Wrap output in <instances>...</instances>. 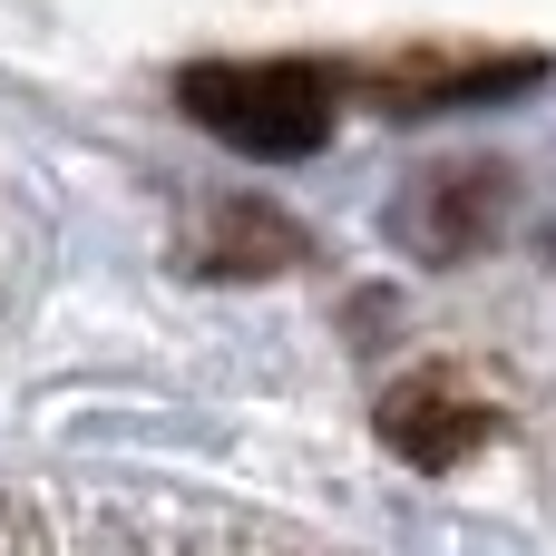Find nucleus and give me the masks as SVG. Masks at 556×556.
<instances>
[{"label":"nucleus","mask_w":556,"mask_h":556,"mask_svg":"<svg viewBox=\"0 0 556 556\" xmlns=\"http://www.w3.org/2000/svg\"><path fill=\"white\" fill-rule=\"evenodd\" d=\"M176 108L205 137L293 166L332 137V68H313V59H195L176 78Z\"/></svg>","instance_id":"f257e3e1"},{"label":"nucleus","mask_w":556,"mask_h":556,"mask_svg":"<svg viewBox=\"0 0 556 556\" xmlns=\"http://www.w3.org/2000/svg\"><path fill=\"white\" fill-rule=\"evenodd\" d=\"M489 430H498V410L469 391V381H450V371H410L391 401H381V450L391 459H410V469H469L479 450H489Z\"/></svg>","instance_id":"f03ea898"},{"label":"nucleus","mask_w":556,"mask_h":556,"mask_svg":"<svg viewBox=\"0 0 556 556\" xmlns=\"http://www.w3.org/2000/svg\"><path fill=\"white\" fill-rule=\"evenodd\" d=\"M538 78V59H440V49H420V59H371L362 68V88L381 98V108H459V98H498V88H528Z\"/></svg>","instance_id":"7ed1b4c3"},{"label":"nucleus","mask_w":556,"mask_h":556,"mask_svg":"<svg viewBox=\"0 0 556 556\" xmlns=\"http://www.w3.org/2000/svg\"><path fill=\"white\" fill-rule=\"evenodd\" d=\"M205 264L215 274H283V264H303V235L274 205H225L215 235H205Z\"/></svg>","instance_id":"20e7f679"}]
</instances>
